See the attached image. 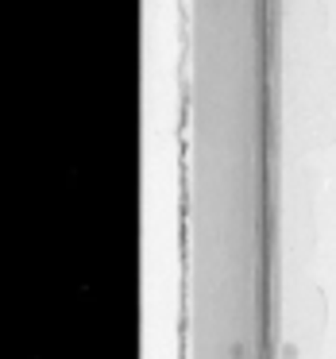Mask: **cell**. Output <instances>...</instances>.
Here are the masks:
<instances>
[]
</instances>
